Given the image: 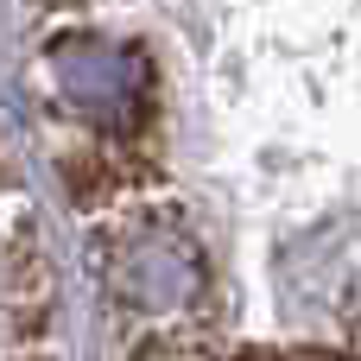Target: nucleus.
<instances>
[{
  "instance_id": "f257e3e1",
  "label": "nucleus",
  "mask_w": 361,
  "mask_h": 361,
  "mask_svg": "<svg viewBox=\"0 0 361 361\" xmlns=\"http://www.w3.org/2000/svg\"><path fill=\"white\" fill-rule=\"evenodd\" d=\"M108 292L140 317H178L184 305H197L203 273L184 235L140 228V235H121V247L108 254Z\"/></svg>"
},
{
  "instance_id": "f03ea898",
  "label": "nucleus",
  "mask_w": 361,
  "mask_h": 361,
  "mask_svg": "<svg viewBox=\"0 0 361 361\" xmlns=\"http://www.w3.org/2000/svg\"><path fill=\"white\" fill-rule=\"evenodd\" d=\"M44 63H51L57 89H63L82 114H95V121H127L133 102H140V89H146L140 57H133L127 44H114V38H95V32L57 38V44L44 51Z\"/></svg>"
}]
</instances>
